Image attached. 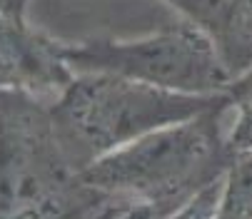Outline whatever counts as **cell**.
I'll list each match as a JSON object with an SVG mask.
<instances>
[{
    "label": "cell",
    "mask_w": 252,
    "mask_h": 219,
    "mask_svg": "<svg viewBox=\"0 0 252 219\" xmlns=\"http://www.w3.org/2000/svg\"><path fill=\"white\" fill-rule=\"evenodd\" d=\"M83 169L53 102L0 90V219H97L118 202L88 190Z\"/></svg>",
    "instance_id": "6da1fadb"
},
{
    "label": "cell",
    "mask_w": 252,
    "mask_h": 219,
    "mask_svg": "<svg viewBox=\"0 0 252 219\" xmlns=\"http://www.w3.org/2000/svg\"><path fill=\"white\" fill-rule=\"evenodd\" d=\"M225 102L222 95L207 112L102 155L83 169V185L113 202L180 207L220 182L235 162Z\"/></svg>",
    "instance_id": "7a4b0ae2"
},
{
    "label": "cell",
    "mask_w": 252,
    "mask_h": 219,
    "mask_svg": "<svg viewBox=\"0 0 252 219\" xmlns=\"http://www.w3.org/2000/svg\"><path fill=\"white\" fill-rule=\"evenodd\" d=\"M222 95H180L120 75L85 72L75 75L53 110L88 167L140 137L207 112Z\"/></svg>",
    "instance_id": "3957f363"
},
{
    "label": "cell",
    "mask_w": 252,
    "mask_h": 219,
    "mask_svg": "<svg viewBox=\"0 0 252 219\" xmlns=\"http://www.w3.org/2000/svg\"><path fill=\"white\" fill-rule=\"evenodd\" d=\"M75 75L107 72L180 95H222L232 78L205 35L180 20L137 40H85L65 45Z\"/></svg>",
    "instance_id": "277c9868"
},
{
    "label": "cell",
    "mask_w": 252,
    "mask_h": 219,
    "mask_svg": "<svg viewBox=\"0 0 252 219\" xmlns=\"http://www.w3.org/2000/svg\"><path fill=\"white\" fill-rule=\"evenodd\" d=\"M73 80L65 43L32 30L25 18L0 13V90L55 102Z\"/></svg>",
    "instance_id": "5b68a950"
},
{
    "label": "cell",
    "mask_w": 252,
    "mask_h": 219,
    "mask_svg": "<svg viewBox=\"0 0 252 219\" xmlns=\"http://www.w3.org/2000/svg\"><path fill=\"white\" fill-rule=\"evenodd\" d=\"M218 50L235 80L252 67V0H165Z\"/></svg>",
    "instance_id": "8992f818"
},
{
    "label": "cell",
    "mask_w": 252,
    "mask_h": 219,
    "mask_svg": "<svg viewBox=\"0 0 252 219\" xmlns=\"http://www.w3.org/2000/svg\"><path fill=\"white\" fill-rule=\"evenodd\" d=\"M227 144L232 155L252 152V67L237 75L225 92Z\"/></svg>",
    "instance_id": "52a82bcc"
},
{
    "label": "cell",
    "mask_w": 252,
    "mask_h": 219,
    "mask_svg": "<svg viewBox=\"0 0 252 219\" xmlns=\"http://www.w3.org/2000/svg\"><path fill=\"white\" fill-rule=\"evenodd\" d=\"M218 219H252V152L237 155L225 172Z\"/></svg>",
    "instance_id": "ba28073f"
},
{
    "label": "cell",
    "mask_w": 252,
    "mask_h": 219,
    "mask_svg": "<svg viewBox=\"0 0 252 219\" xmlns=\"http://www.w3.org/2000/svg\"><path fill=\"white\" fill-rule=\"evenodd\" d=\"M220 192H222V179L200 190L197 194H192L188 202H183L177 209H172L165 219H218Z\"/></svg>",
    "instance_id": "9c48e42d"
},
{
    "label": "cell",
    "mask_w": 252,
    "mask_h": 219,
    "mask_svg": "<svg viewBox=\"0 0 252 219\" xmlns=\"http://www.w3.org/2000/svg\"><path fill=\"white\" fill-rule=\"evenodd\" d=\"M177 209V207H175ZM172 209L160 204H137V202H118L100 214L97 219H165Z\"/></svg>",
    "instance_id": "30bf717a"
},
{
    "label": "cell",
    "mask_w": 252,
    "mask_h": 219,
    "mask_svg": "<svg viewBox=\"0 0 252 219\" xmlns=\"http://www.w3.org/2000/svg\"><path fill=\"white\" fill-rule=\"evenodd\" d=\"M25 8H28V0H0V13L5 15L25 18Z\"/></svg>",
    "instance_id": "8fae6325"
}]
</instances>
